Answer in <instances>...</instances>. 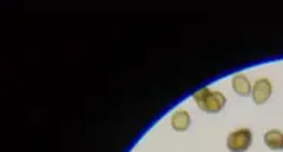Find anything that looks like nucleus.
Returning a JSON list of instances; mask_svg holds the SVG:
<instances>
[{"label":"nucleus","mask_w":283,"mask_h":152,"mask_svg":"<svg viewBox=\"0 0 283 152\" xmlns=\"http://www.w3.org/2000/svg\"><path fill=\"white\" fill-rule=\"evenodd\" d=\"M232 86H233V90L239 94V96H250L251 94V84H250V79L247 78L245 75L242 73H238L232 78Z\"/></svg>","instance_id":"obj_5"},{"label":"nucleus","mask_w":283,"mask_h":152,"mask_svg":"<svg viewBox=\"0 0 283 152\" xmlns=\"http://www.w3.org/2000/svg\"><path fill=\"white\" fill-rule=\"evenodd\" d=\"M171 125L175 131L178 132H183V131H187L189 126H190V116L187 111L184 110H178L175 111L171 117Z\"/></svg>","instance_id":"obj_4"},{"label":"nucleus","mask_w":283,"mask_h":152,"mask_svg":"<svg viewBox=\"0 0 283 152\" xmlns=\"http://www.w3.org/2000/svg\"><path fill=\"white\" fill-rule=\"evenodd\" d=\"M251 143H253V134L247 128L233 131L227 137V148L232 152H245L251 146Z\"/></svg>","instance_id":"obj_2"},{"label":"nucleus","mask_w":283,"mask_h":152,"mask_svg":"<svg viewBox=\"0 0 283 152\" xmlns=\"http://www.w3.org/2000/svg\"><path fill=\"white\" fill-rule=\"evenodd\" d=\"M193 100H195L198 108L206 113H219L227 102V99L222 93L210 90L207 87L193 93Z\"/></svg>","instance_id":"obj_1"},{"label":"nucleus","mask_w":283,"mask_h":152,"mask_svg":"<svg viewBox=\"0 0 283 152\" xmlns=\"http://www.w3.org/2000/svg\"><path fill=\"white\" fill-rule=\"evenodd\" d=\"M263 142L273 151H282L283 149V132L279 129H271L265 134Z\"/></svg>","instance_id":"obj_6"},{"label":"nucleus","mask_w":283,"mask_h":152,"mask_svg":"<svg viewBox=\"0 0 283 152\" xmlns=\"http://www.w3.org/2000/svg\"><path fill=\"white\" fill-rule=\"evenodd\" d=\"M271 93H273V86H271L270 79H267V78L257 79L256 84L253 86V90H251L254 104H257V105L265 104L271 97Z\"/></svg>","instance_id":"obj_3"}]
</instances>
